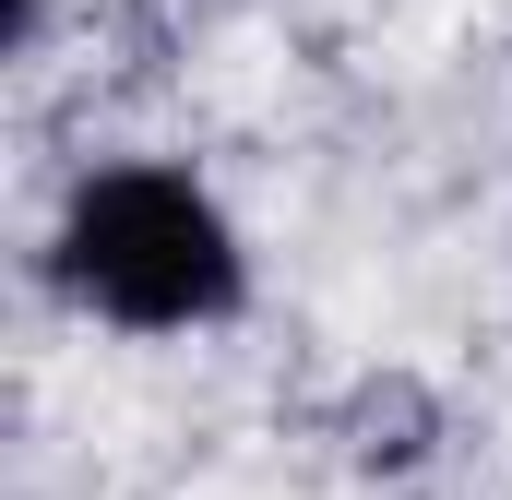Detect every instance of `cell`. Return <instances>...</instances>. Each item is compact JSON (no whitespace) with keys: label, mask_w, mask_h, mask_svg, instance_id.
Here are the masks:
<instances>
[{"label":"cell","mask_w":512,"mask_h":500,"mask_svg":"<svg viewBox=\"0 0 512 500\" xmlns=\"http://www.w3.org/2000/svg\"><path fill=\"white\" fill-rule=\"evenodd\" d=\"M48 274L120 334H203L251 298V250L191 167H96L60 203Z\"/></svg>","instance_id":"1"},{"label":"cell","mask_w":512,"mask_h":500,"mask_svg":"<svg viewBox=\"0 0 512 500\" xmlns=\"http://www.w3.org/2000/svg\"><path fill=\"white\" fill-rule=\"evenodd\" d=\"M48 36V0H12V48H36Z\"/></svg>","instance_id":"2"}]
</instances>
